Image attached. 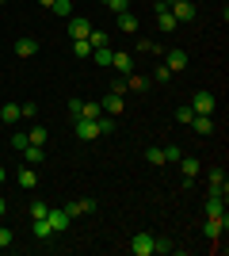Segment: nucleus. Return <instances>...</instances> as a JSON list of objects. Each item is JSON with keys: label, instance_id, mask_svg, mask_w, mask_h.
Wrapping results in <instances>:
<instances>
[{"label": "nucleus", "instance_id": "a19ab883", "mask_svg": "<svg viewBox=\"0 0 229 256\" xmlns=\"http://www.w3.org/2000/svg\"><path fill=\"white\" fill-rule=\"evenodd\" d=\"M38 4H46V8H50V4H54V0H38Z\"/></svg>", "mask_w": 229, "mask_h": 256}, {"label": "nucleus", "instance_id": "f704fd0d", "mask_svg": "<svg viewBox=\"0 0 229 256\" xmlns=\"http://www.w3.org/2000/svg\"><path fill=\"white\" fill-rule=\"evenodd\" d=\"M111 92H119V96H126V76H115V80H111Z\"/></svg>", "mask_w": 229, "mask_h": 256}, {"label": "nucleus", "instance_id": "aec40b11", "mask_svg": "<svg viewBox=\"0 0 229 256\" xmlns=\"http://www.w3.org/2000/svg\"><path fill=\"white\" fill-rule=\"evenodd\" d=\"M50 12H54L57 20H69V16H73V0H54V4H50Z\"/></svg>", "mask_w": 229, "mask_h": 256}, {"label": "nucleus", "instance_id": "0eeeda50", "mask_svg": "<svg viewBox=\"0 0 229 256\" xmlns=\"http://www.w3.org/2000/svg\"><path fill=\"white\" fill-rule=\"evenodd\" d=\"M157 23H161V31H176V27H180V23H176V16L172 12H168V4H164V0H157Z\"/></svg>", "mask_w": 229, "mask_h": 256}, {"label": "nucleus", "instance_id": "a211bd4d", "mask_svg": "<svg viewBox=\"0 0 229 256\" xmlns=\"http://www.w3.org/2000/svg\"><path fill=\"white\" fill-rule=\"evenodd\" d=\"M119 31H126V34H138V31H142L138 16H130V12H119Z\"/></svg>", "mask_w": 229, "mask_h": 256}, {"label": "nucleus", "instance_id": "7ed1b4c3", "mask_svg": "<svg viewBox=\"0 0 229 256\" xmlns=\"http://www.w3.org/2000/svg\"><path fill=\"white\" fill-rule=\"evenodd\" d=\"M214 107H218V100L210 96V92H195L191 96V111L195 115H214Z\"/></svg>", "mask_w": 229, "mask_h": 256}, {"label": "nucleus", "instance_id": "473e14b6", "mask_svg": "<svg viewBox=\"0 0 229 256\" xmlns=\"http://www.w3.org/2000/svg\"><path fill=\"white\" fill-rule=\"evenodd\" d=\"M103 4H107L115 16H119V12H130V0H103Z\"/></svg>", "mask_w": 229, "mask_h": 256}, {"label": "nucleus", "instance_id": "ddd939ff", "mask_svg": "<svg viewBox=\"0 0 229 256\" xmlns=\"http://www.w3.org/2000/svg\"><path fill=\"white\" fill-rule=\"evenodd\" d=\"M164 65H168L172 73H180V69H187V50H168V54H164Z\"/></svg>", "mask_w": 229, "mask_h": 256}, {"label": "nucleus", "instance_id": "b1692460", "mask_svg": "<svg viewBox=\"0 0 229 256\" xmlns=\"http://www.w3.org/2000/svg\"><path fill=\"white\" fill-rule=\"evenodd\" d=\"M145 160H149L153 168H161V164H164V150H161V146H153V150H145Z\"/></svg>", "mask_w": 229, "mask_h": 256}, {"label": "nucleus", "instance_id": "c9c22d12", "mask_svg": "<svg viewBox=\"0 0 229 256\" xmlns=\"http://www.w3.org/2000/svg\"><path fill=\"white\" fill-rule=\"evenodd\" d=\"M23 146H27V134H11V150L19 153V150H23Z\"/></svg>", "mask_w": 229, "mask_h": 256}, {"label": "nucleus", "instance_id": "39448f33", "mask_svg": "<svg viewBox=\"0 0 229 256\" xmlns=\"http://www.w3.org/2000/svg\"><path fill=\"white\" fill-rule=\"evenodd\" d=\"M130 252L134 256H153V234H134L130 237Z\"/></svg>", "mask_w": 229, "mask_h": 256}, {"label": "nucleus", "instance_id": "f3484780", "mask_svg": "<svg viewBox=\"0 0 229 256\" xmlns=\"http://www.w3.org/2000/svg\"><path fill=\"white\" fill-rule=\"evenodd\" d=\"M226 226H229V218H207V226H203V230H207L210 241H218V237L226 234Z\"/></svg>", "mask_w": 229, "mask_h": 256}, {"label": "nucleus", "instance_id": "f257e3e1", "mask_svg": "<svg viewBox=\"0 0 229 256\" xmlns=\"http://www.w3.org/2000/svg\"><path fill=\"white\" fill-rule=\"evenodd\" d=\"M168 12L176 16V23H191L195 20V0H164Z\"/></svg>", "mask_w": 229, "mask_h": 256}, {"label": "nucleus", "instance_id": "bb28decb", "mask_svg": "<svg viewBox=\"0 0 229 256\" xmlns=\"http://www.w3.org/2000/svg\"><path fill=\"white\" fill-rule=\"evenodd\" d=\"M92 58H96L99 65H111V58H115V50H111V46H99V50H92Z\"/></svg>", "mask_w": 229, "mask_h": 256}, {"label": "nucleus", "instance_id": "c756f323", "mask_svg": "<svg viewBox=\"0 0 229 256\" xmlns=\"http://www.w3.org/2000/svg\"><path fill=\"white\" fill-rule=\"evenodd\" d=\"M73 54H76V58H92V46H88V38H76V42H73Z\"/></svg>", "mask_w": 229, "mask_h": 256}, {"label": "nucleus", "instance_id": "393cba45", "mask_svg": "<svg viewBox=\"0 0 229 256\" xmlns=\"http://www.w3.org/2000/svg\"><path fill=\"white\" fill-rule=\"evenodd\" d=\"M46 138H50V134H46V126H31V134H27V142H31V146H46Z\"/></svg>", "mask_w": 229, "mask_h": 256}, {"label": "nucleus", "instance_id": "7c9ffc66", "mask_svg": "<svg viewBox=\"0 0 229 256\" xmlns=\"http://www.w3.org/2000/svg\"><path fill=\"white\" fill-rule=\"evenodd\" d=\"M46 214H50V203L34 199V203H31V218H46Z\"/></svg>", "mask_w": 229, "mask_h": 256}, {"label": "nucleus", "instance_id": "72a5a7b5", "mask_svg": "<svg viewBox=\"0 0 229 256\" xmlns=\"http://www.w3.org/2000/svg\"><path fill=\"white\" fill-rule=\"evenodd\" d=\"M96 122H99V134H111V130H115V118H111V115H107V118L99 115V118H96Z\"/></svg>", "mask_w": 229, "mask_h": 256}, {"label": "nucleus", "instance_id": "1a4fd4ad", "mask_svg": "<svg viewBox=\"0 0 229 256\" xmlns=\"http://www.w3.org/2000/svg\"><path fill=\"white\" fill-rule=\"evenodd\" d=\"M19 157H23V164H31V168H34V164H42V160H46V150H42V146H31V142H27V146L19 150Z\"/></svg>", "mask_w": 229, "mask_h": 256}, {"label": "nucleus", "instance_id": "dca6fc26", "mask_svg": "<svg viewBox=\"0 0 229 256\" xmlns=\"http://www.w3.org/2000/svg\"><path fill=\"white\" fill-rule=\"evenodd\" d=\"M111 65H115V73H119V76H130L134 73V58H130V54H115Z\"/></svg>", "mask_w": 229, "mask_h": 256}, {"label": "nucleus", "instance_id": "9d476101", "mask_svg": "<svg viewBox=\"0 0 229 256\" xmlns=\"http://www.w3.org/2000/svg\"><path fill=\"white\" fill-rule=\"evenodd\" d=\"M15 184H19L23 192H34V184H38V172H34L31 164H23V168L15 172Z\"/></svg>", "mask_w": 229, "mask_h": 256}, {"label": "nucleus", "instance_id": "58836bf2", "mask_svg": "<svg viewBox=\"0 0 229 256\" xmlns=\"http://www.w3.org/2000/svg\"><path fill=\"white\" fill-rule=\"evenodd\" d=\"M4 180H8V168H4V164H0V184H4Z\"/></svg>", "mask_w": 229, "mask_h": 256}, {"label": "nucleus", "instance_id": "c85d7f7f", "mask_svg": "<svg viewBox=\"0 0 229 256\" xmlns=\"http://www.w3.org/2000/svg\"><path fill=\"white\" fill-rule=\"evenodd\" d=\"M180 157H184V150H180V146H164V164H176Z\"/></svg>", "mask_w": 229, "mask_h": 256}, {"label": "nucleus", "instance_id": "6ab92c4d", "mask_svg": "<svg viewBox=\"0 0 229 256\" xmlns=\"http://www.w3.org/2000/svg\"><path fill=\"white\" fill-rule=\"evenodd\" d=\"M99 115H103V107L96 100H80V118H99Z\"/></svg>", "mask_w": 229, "mask_h": 256}, {"label": "nucleus", "instance_id": "9b49d317", "mask_svg": "<svg viewBox=\"0 0 229 256\" xmlns=\"http://www.w3.org/2000/svg\"><path fill=\"white\" fill-rule=\"evenodd\" d=\"M187 126L195 130V134H203V138H207V134H214V115H195Z\"/></svg>", "mask_w": 229, "mask_h": 256}, {"label": "nucleus", "instance_id": "5701e85b", "mask_svg": "<svg viewBox=\"0 0 229 256\" xmlns=\"http://www.w3.org/2000/svg\"><path fill=\"white\" fill-rule=\"evenodd\" d=\"M34 237H38V241L54 237V230H50V222H46V218H34Z\"/></svg>", "mask_w": 229, "mask_h": 256}, {"label": "nucleus", "instance_id": "cd10ccee", "mask_svg": "<svg viewBox=\"0 0 229 256\" xmlns=\"http://www.w3.org/2000/svg\"><path fill=\"white\" fill-rule=\"evenodd\" d=\"M153 76H157L161 84H168V80H172V69H168V65H164V62H157V69H153Z\"/></svg>", "mask_w": 229, "mask_h": 256}, {"label": "nucleus", "instance_id": "e433bc0d", "mask_svg": "<svg viewBox=\"0 0 229 256\" xmlns=\"http://www.w3.org/2000/svg\"><path fill=\"white\" fill-rule=\"evenodd\" d=\"M11 245V230H4V226H0V248H8Z\"/></svg>", "mask_w": 229, "mask_h": 256}, {"label": "nucleus", "instance_id": "4be33fe9", "mask_svg": "<svg viewBox=\"0 0 229 256\" xmlns=\"http://www.w3.org/2000/svg\"><path fill=\"white\" fill-rule=\"evenodd\" d=\"M88 46H92V50H99V46H111L107 31H96V27H92V34H88Z\"/></svg>", "mask_w": 229, "mask_h": 256}, {"label": "nucleus", "instance_id": "f8f14e48", "mask_svg": "<svg viewBox=\"0 0 229 256\" xmlns=\"http://www.w3.org/2000/svg\"><path fill=\"white\" fill-rule=\"evenodd\" d=\"M15 54H19V58H34V54H38V38H31V34L15 38Z\"/></svg>", "mask_w": 229, "mask_h": 256}, {"label": "nucleus", "instance_id": "6e6552de", "mask_svg": "<svg viewBox=\"0 0 229 256\" xmlns=\"http://www.w3.org/2000/svg\"><path fill=\"white\" fill-rule=\"evenodd\" d=\"M69 34H73V42L76 38H88V34H92V23H88L84 16H69Z\"/></svg>", "mask_w": 229, "mask_h": 256}, {"label": "nucleus", "instance_id": "ea45409f", "mask_svg": "<svg viewBox=\"0 0 229 256\" xmlns=\"http://www.w3.org/2000/svg\"><path fill=\"white\" fill-rule=\"evenodd\" d=\"M4 214H8V203H4V199H0V218H4Z\"/></svg>", "mask_w": 229, "mask_h": 256}, {"label": "nucleus", "instance_id": "4c0bfd02", "mask_svg": "<svg viewBox=\"0 0 229 256\" xmlns=\"http://www.w3.org/2000/svg\"><path fill=\"white\" fill-rule=\"evenodd\" d=\"M69 118H80V100H69Z\"/></svg>", "mask_w": 229, "mask_h": 256}, {"label": "nucleus", "instance_id": "412c9836", "mask_svg": "<svg viewBox=\"0 0 229 256\" xmlns=\"http://www.w3.org/2000/svg\"><path fill=\"white\" fill-rule=\"evenodd\" d=\"M0 118H4V122H19V104H4V107H0Z\"/></svg>", "mask_w": 229, "mask_h": 256}, {"label": "nucleus", "instance_id": "20e7f679", "mask_svg": "<svg viewBox=\"0 0 229 256\" xmlns=\"http://www.w3.org/2000/svg\"><path fill=\"white\" fill-rule=\"evenodd\" d=\"M207 176H210V192H207V195H214V199H226V192H229L226 172H222V168H210Z\"/></svg>", "mask_w": 229, "mask_h": 256}, {"label": "nucleus", "instance_id": "2f4dec72", "mask_svg": "<svg viewBox=\"0 0 229 256\" xmlns=\"http://www.w3.org/2000/svg\"><path fill=\"white\" fill-rule=\"evenodd\" d=\"M191 118H195V111H191V104L176 107V122H191Z\"/></svg>", "mask_w": 229, "mask_h": 256}, {"label": "nucleus", "instance_id": "2eb2a0df", "mask_svg": "<svg viewBox=\"0 0 229 256\" xmlns=\"http://www.w3.org/2000/svg\"><path fill=\"white\" fill-rule=\"evenodd\" d=\"M99 107H103V111H107L111 118H119V115H122V96H119V92H107Z\"/></svg>", "mask_w": 229, "mask_h": 256}, {"label": "nucleus", "instance_id": "423d86ee", "mask_svg": "<svg viewBox=\"0 0 229 256\" xmlns=\"http://www.w3.org/2000/svg\"><path fill=\"white\" fill-rule=\"evenodd\" d=\"M46 222H50L54 237H57V234H65V230H69V214H65V206H61V210H54V206H50V214H46Z\"/></svg>", "mask_w": 229, "mask_h": 256}, {"label": "nucleus", "instance_id": "a878e982", "mask_svg": "<svg viewBox=\"0 0 229 256\" xmlns=\"http://www.w3.org/2000/svg\"><path fill=\"white\" fill-rule=\"evenodd\" d=\"M153 252L168 256V252H176V245H172V241H164V237H153Z\"/></svg>", "mask_w": 229, "mask_h": 256}, {"label": "nucleus", "instance_id": "4468645a", "mask_svg": "<svg viewBox=\"0 0 229 256\" xmlns=\"http://www.w3.org/2000/svg\"><path fill=\"white\" fill-rule=\"evenodd\" d=\"M176 164H180V172H184L187 180H195L199 172H203V164H199V157H187V153H184V157H180V160H176Z\"/></svg>", "mask_w": 229, "mask_h": 256}, {"label": "nucleus", "instance_id": "f03ea898", "mask_svg": "<svg viewBox=\"0 0 229 256\" xmlns=\"http://www.w3.org/2000/svg\"><path fill=\"white\" fill-rule=\"evenodd\" d=\"M73 130L80 142H96L99 138V122L96 118H73Z\"/></svg>", "mask_w": 229, "mask_h": 256}]
</instances>
